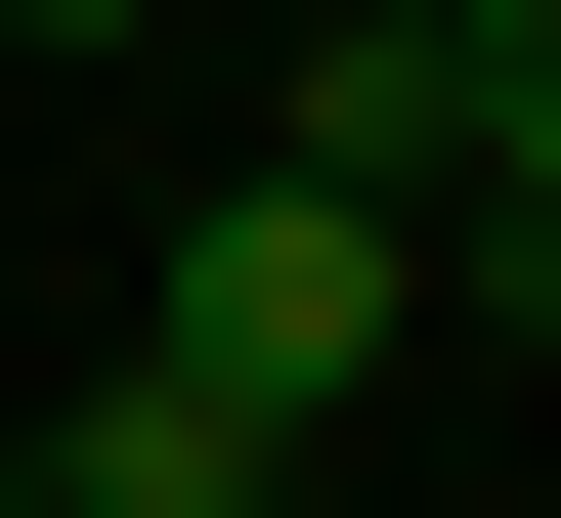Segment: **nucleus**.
Listing matches in <instances>:
<instances>
[{
	"label": "nucleus",
	"instance_id": "nucleus-3",
	"mask_svg": "<svg viewBox=\"0 0 561 518\" xmlns=\"http://www.w3.org/2000/svg\"><path fill=\"white\" fill-rule=\"evenodd\" d=\"M0 44H173V0H0Z\"/></svg>",
	"mask_w": 561,
	"mask_h": 518
},
{
	"label": "nucleus",
	"instance_id": "nucleus-5",
	"mask_svg": "<svg viewBox=\"0 0 561 518\" xmlns=\"http://www.w3.org/2000/svg\"><path fill=\"white\" fill-rule=\"evenodd\" d=\"M0 518H44V475H0Z\"/></svg>",
	"mask_w": 561,
	"mask_h": 518
},
{
	"label": "nucleus",
	"instance_id": "nucleus-1",
	"mask_svg": "<svg viewBox=\"0 0 561 518\" xmlns=\"http://www.w3.org/2000/svg\"><path fill=\"white\" fill-rule=\"evenodd\" d=\"M389 217H346V173H216V217H173V302H130V389H216V433H346V389H389Z\"/></svg>",
	"mask_w": 561,
	"mask_h": 518
},
{
	"label": "nucleus",
	"instance_id": "nucleus-4",
	"mask_svg": "<svg viewBox=\"0 0 561 518\" xmlns=\"http://www.w3.org/2000/svg\"><path fill=\"white\" fill-rule=\"evenodd\" d=\"M260 44H389V0H260Z\"/></svg>",
	"mask_w": 561,
	"mask_h": 518
},
{
	"label": "nucleus",
	"instance_id": "nucleus-2",
	"mask_svg": "<svg viewBox=\"0 0 561 518\" xmlns=\"http://www.w3.org/2000/svg\"><path fill=\"white\" fill-rule=\"evenodd\" d=\"M0 475H44V518H302V433H216V389H130V346H87Z\"/></svg>",
	"mask_w": 561,
	"mask_h": 518
}]
</instances>
